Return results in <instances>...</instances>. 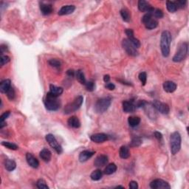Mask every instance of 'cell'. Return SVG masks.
<instances>
[{
  "label": "cell",
  "instance_id": "cell-32",
  "mask_svg": "<svg viewBox=\"0 0 189 189\" xmlns=\"http://www.w3.org/2000/svg\"><path fill=\"white\" fill-rule=\"evenodd\" d=\"M102 176H103V173L101 171L100 169H97L95 170L91 174L90 177L93 181H98L101 179Z\"/></svg>",
  "mask_w": 189,
  "mask_h": 189
},
{
  "label": "cell",
  "instance_id": "cell-46",
  "mask_svg": "<svg viewBox=\"0 0 189 189\" xmlns=\"http://www.w3.org/2000/svg\"><path fill=\"white\" fill-rule=\"evenodd\" d=\"M105 87L106 89H108L109 90H114V89H115V86L114 84L112 83H106Z\"/></svg>",
  "mask_w": 189,
  "mask_h": 189
},
{
  "label": "cell",
  "instance_id": "cell-3",
  "mask_svg": "<svg viewBox=\"0 0 189 189\" xmlns=\"http://www.w3.org/2000/svg\"><path fill=\"white\" fill-rule=\"evenodd\" d=\"M181 135L177 132H174L171 135L170 146L171 152L173 155H175L179 152L181 148Z\"/></svg>",
  "mask_w": 189,
  "mask_h": 189
},
{
  "label": "cell",
  "instance_id": "cell-34",
  "mask_svg": "<svg viewBox=\"0 0 189 189\" xmlns=\"http://www.w3.org/2000/svg\"><path fill=\"white\" fill-rule=\"evenodd\" d=\"M2 145L3 146H5V147L11 150H17L18 148H19L17 145H16L15 144H13V143L6 142V141H3V142H2Z\"/></svg>",
  "mask_w": 189,
  "mask_h": 189
},
{
  "label": "cell",
  "instance_id": "cell-25",
  "mask_svg": "<svg viewBox=\"0 0 189 189\" xmlns=\"http://www.w3.org/2000/svg\"><path fill=\"white\" fill-rule=\"evenodd\" d=\"M119 155L122 159H128L130 157L129 148L127 146H121L119 150Z\"/></svg>",
  "mask_w": 189,
  "mask_h": 189
},
{
  "label": "cell",
  "instance_id": "cell-40",
  "mask_svg": "<svg viewBox=\"0 0 189 189\" xmlns=\"http://www.w3.org/2000/svg\"><path fill=\"white\" fill-rule=\"evenodd\" d=\"M139 79L142 83L143 86L146 85V80H147V75L145 72H142L139 74Z\"/></svg>",
  "mask_w": 189,
  "mask_h": 189
},
{
  "label": "cell",
  "instance_id": "cell-5",
  "mask_svg": "<svg viewBox=\"0 0 189 189\" xmlns=\"http://www.w3.org/2000/svg\"><path fill=\"white\" fill-rule=\"evenodd\" d=\"M111 103L112 99L109 98V97L99 99L95 105V112L99 114L105 112L106 110L109 108L110 105H111Z\"/></svg>",
  "mask_w": 189,
  "mask_h": 189
},
{
  "label": "cell",
  "instance_id": "cell-47",
  "mask_svg": "<svg viewBox=\"0 0 189 189\" xmlns=\"http://www.w3.org/2000/svg\"><path fill=\"white\" fill-rule=\"evenodd\" d=\"M154 135H155V137L158 140H161L163 139V135L160 132H155Z\"/></svg>",
  "mask_w": 189,
  "mask_h": 189
},
{
  "label": "cell",
  "instance_id": "cell-10",
  "mask_svg": "<svg viewBox=\"0 0 189 189\" xmlns=\"http://www.w3.org/2000/svg\"><path fill=\"white\" fill-rule=\"evenodd\" d=\"M150 187L153 189H160V188H170L171 186L168 183L163 179H155L150 183Z\"/></svg>",
  "mask_w": 189,
  "mask_h": 189
},
{
  "label": "cell",
  "instance_id": "cell-26",
  "mask_svg": "<svg viewBox=\"0 0 189 189\" xmlns=\"http://www.w3.org/2000/svg\"><path fill=\"white\" fill-rule=\"evenodd\" d=\"M4 165L5 169L8 171H13L16 168V163L13 159H5Z\"/></svg>",
  "mask_w": 189,
  "mask_h": 189
},
{
  "label": "cell",
  "instance_id": "cell-39",
  "mask_svg": "<svg viewBox=\"0 0 189 189\" xmlns=\"http://www.w3.org/2000/svg\"><path fill=\"white\" fill-rule=\"evenodd\" d=\"M10 61V57L8 56H4V55H1V58H0V65L2 67L6 64H8Z\"/></svg>",
  "mask_w": 189,
  "mask_h": 189
},
{
  "label": "cell",
  "instance_id": "cell-8",
  "mask_svg": "<svg viewBox=\"0 0 189 189\" xmlns=\"http://www.w3.org/2000/svg\"><path fill=\"white\" fill-rule=\"evenodd\" d=\"M122 45L126 53L132 56H138V52L137 49L134 47L132 44L130 42L128 38H124L122 41Z\"/></svg>",
  "mask_w": 189,
  "mask_h": 189
},
{
  "label": "cell",
  "instance_id": "cell-28",
  "mask_svg": "<svg viewBox=\"0 0 189 189\" xmlns=\"http://www.w3.org/2000/svg\"><path fill=\"white\" fill-rule=\"evenodd\" d=\"M76 77L77 80L80 82L81 84L85 85V84L87 83V80H86L85 76H84V73L81 69H78L76 72Z\"/></svg>",
  "mask_w": 189,
  "mask_h": 189
},
{
  "label": "cell",
  "instance_id": "cell-13",
  "mask_svg": "<svg viewBox=\"0 0 189 189\" xmlns=\"http://www.w3.org/2000/svg\"><path fill=\"white\" fill-rule=\"evenodd\" d=\"M26 160L29 166L33 168H37L39 166V162L38 159L30 153L26 154Z\"/></svg>",
  "mask_w": 189,
  "mask_h": 189
},
{
  "label": "cell",
  "instance_id": "cell-9",
  "mask_svg": "<svg viewBox=\"0 0 189 189\" xmlns=\"http://www.w3.org/2000/svg\"><path fill=\"white\" fill-rule=\"evenodd\" d=\"M152 106L157 111H158L161 114H163V115H167L170 112L169 106L168 104L159 101V100H155L152 103Z\"/></svg>",
  "mask_w": 189,
  "mask_h": 189
},
{
  "label": "cell",
  "instance_id": "cell-48",
  "mask_svg": "<svg viewBox=\"0 0 189 189\" xmlns=\"http://www.w3.org/2000/svg\"><path fill=\"white\" fill-rule=\"evenodd\" d=\"M8 50V47H7L6 45H2L1 47H0V52H1V55H3V53Z\"/></svg>",
  "mask_w": 189,
  "mask_h": 189
},
{
  "label": "cell",
  "instance_id": "cell-2",
  "mask_svg": "<svg viewBox=\"0 0 189 189\" xmlns=\"http://www.w3.org/2000/svg\"><path fill=\"white\" fill-rule=\"evenodd\" d=\"M45 105L46 109L49 111H57L60 108L61 103L58 97L54 96L49 92L45 99Z\"/></svg>",
  "mask_w": 189,
  "mask_h": 189
},
{
  "label": "cell",
  "instance_id": "cell-20",
  "mask_svg": "<svg viewBox=\"0 0 189 189\" xmlns=\"http://www.w3.org/2000/svg\"><path fill=\"white\" fill-rule=\"evenodd\" d=\"M95 155L94 152L88 151V150H85V151L81 152L79 155V161L81 163H84L86 161H87L89 158H91L93 155Z\"/></svg>",
  "mask_w": 189,
  "mask_h": 189
},
{
  "label": "cell",
  "instance_id": "cell-44",
  "mask_svg": "<svg viewBox=\"0 0 189 189\" xmlns=\"http://www.w3.org/2000/svg\"><path fill=\"white\" fill-rule=\"evenodd\" d=\"M10 111H7L3 113L2 115H1V117H0V122H4V121L8 118L9 115H10Z\"/></svg>",
  "mask_w": 189,
  "mask_h": 189
},
{
  "label": "cell",
  "instance_id": "cell-15",
  "mask_svg": "<svg viewBox=\"0 0 189 189\" xmlns=\"http://www.w3.org/2000/svg\"><path fill=\"white\" fill-rule=\"evenodd\" d=\"M136 109V105L134 104L133 101L131 100H126V101L123 102V110L126 113L133 112Z\"/></svg>",
  "mask_w": 189,
  "mask_h": 189
},
{
  "label": "cell",
  "instance_id": "cell-17",
  "mask_svg": "<svg viewBox=\"0 0 189 189\" xmlns=\"http://www.w3.org/2000/svg\"><path fill=\"white\" fill-rule=\"evenodd\" d=\"M108 163V157L106 155H99L94 161V165L96 167H103Z\"/></svg>",
  "mask_w": 189,
  "mask_h": 189
},
{
  "label": "cell",
  "instance_id": "cell-16",
  "mask_svg": "<svg viewBox=\"0 0 189 189\" xmlns=\"http://www.w3.org/2000/svg\"><path fill=\"white\" fill-rule=\"evenodd\" d=\"M76 10V7L74 5H65L60 9L58 11V15L64 16V15H69V14H73Z\"/></svg>",
  "mask_w": 189,
  "mask_h": 189
},
{
  "label": "cell",
  "instance_id": "cell-31",
  "mask_svg": "<svg viewBox=\"0 0 189 189\" xmlns=\"http://www.w3.org/2000/svg\"><path fill=\"white\" fill-rule=\"evenodd\" d=\"M120 15L123 20H124V22H129L130 19H131L130 13L126 8H123L122 10H120Z\"/></svg>",
  "mask_w": 189,
  "mask_h": 189
},
{
  "label": "cell",
  "instance_id": "cell-19",
  "mask_svg": "<svg viewBox=\"0 0 189 189\" xmlns=\"http://www.w3.org/2000/svg\"><path fill=\"white\" fill-rule=\"evenodd\" d=\"M40 10H41V14L45 16L49 15L53 12V8L51 4L48 3L42 2L40 4Z\"/></svg>",
  "mask_w": 189,
  "mask_h": 189
},
{
  "label": "cell",
  "instance_id": "cell-14",
  "mask_svg": "<svg viewBox=\"0 0 189 189\" xmlns=\"http://www.w3.org/2000/svg\"><path fill=\"white\" fill-rule=\"evenodd\" d=\"M90 139L93 142L97 143V144H100V143H104L106 140H108V136L106 134L104 133H98L93 135L90 137Z\"/></svg>",
  "mask_w": 189,
  "mask_h": 189
},
{
  "label": "cell",
  "instance_id": "cell-1",
  "mask_svg": "<svg viewBox=\"0 0 189 189\" xmlns=\"http://www.w3.org/2000/svg\"><path fill=\"white\" fill-rule=\"evenodd\" d=\"M171 35L168 30H164L161 34L160 49L163 56L168 57L170 54V45L171 43Z\"/></svg>",
  "mask_w": 189,
  "mask_h": 189
},
{
  "label": "cell",
  "instance_id": "cell-41",
  "mask_svg": "<svg viewBox=\"0 0 189 189\" xmlns=\"http://www.w3.org/2000/svg\"><path fill=\"white\" fill-rule=\"evenodd\" d=\"M154 17L157 18V19H161L163 17V12L160 9H155L153 12Z\"/></svg>",
  "mask_w": 189,
  "mask_h": 189
},
{
  "label": "cell",
  "instance_id": "cell-7",
  "mask_svg": "<svg viewBox=\"0 0 189 189\" xmlns=\"http://www.w3.org/2000/svg\"><path fill=\"white\" fill-rule=\"evenodd\" d=\"M45 139L49 146H50L58 155L62 153L63 149H62L61 145L58 143V141L56 140V137L53 136V135H52V134H48V135H47L45 136Z\"/></svg>",
  "mask_w": 189,
  "mask_h": 189
},
{
  "label": "cell",
  "instance_id": "cell-29",
  "mask_svg": "<svg viewBox=\"0 0 189 189\" xmlns=\"http://www.w3.org/2000/svg\"><path fill=\"white\" fill-rule=\"evenodd\" d=\"M117 171V166L115 163H110L106 167L105 169H104V174L106 175H110V174H112L115 173Z\"/></svg>",
  "mask_w": 189,
  "mask_h": 189
},
{
  "label": "cell",
  "instance_id": "cell-22",
  "mask_svg": "<svg viewBox=\"0 0 189 189\" xmlns=\"http://www.w3.org/2000/svg\"><path fill=\"white\" fill-rule=\"evenodd\" d=\"M67 123H68V125L70 127L75 128V129H78L81 126V122L79 119L76 116H72L69 117L68 120H67Z\"/></svg>",
  "mask_w": 189,
  "mask_h": 189
},
{
  "label": "cell",
  "instance_id": "cell-23",
  "mask_svg": "<svg viewBox=\"0 0 189 189\" xmlns=\"http://www.w3.org/2000/svg\"><path fill=\"white\" fill-rule=\"evenodd\" d=\"M40 157L46 163L49 162V160L51 159V152L47 148H43L40 152Z\"/></svg>",
  "mask_w": 189,
  "mask_h": 189
},
{
  "label": "cell",
  "instance_id": "cell-37",
  "mask_svg": "<svg viewBox=\"0 0 189 189\" xmlns=\"http://www.w3.org/2000/svg\"><path fill=\"white\" fill-rule=\"evenodd\" d=\"M141 144H142V140H141L140 137H134L131 141L130 146H132V147H137V146H140Z\"/></svg>",
  "mask_w": 189,
  "mask_h": 189
},
{
  "label": "cell",
  "instance_id": "cell-36",
  "mask_svg": "<svg viewBox=\"0 0 189 189\" xmlns=\"http://www.w3.org/2000/svg\"><path fill=\"white\" fill-rule=\"evenodd\" d=\"M85 87L87 91H89V92L94 91L95 89V82L93 81H87V83L85 84Z\"/></svg>",
  "mask_w": 189,
  "mask_h": 189
},
{
  "label": "cell",
  "instance_id": "cell-45",
  "mask_svg": "<svg viewBox=\"0 0 189 189\" xmlns=\"http://www.w3.org/2000/svg\"><path fill=\"white\" fill-rule=\"evenodd\" d=\"M129 188L131 189H137L138 188V185H137V183L135 181H131L129 183Z\"/></svg>",
  "mask_w": 189,
  "mask_h": 189
},
{
  "label": "cell",
  "instance_id": "cell-49",
  "mask_svg": "<svg viewBox=\"0 0 189 189\" xmlns=\"http://www.w3.org/2000/svg\"><path fill=\"white\" fill-rule=\"evenodd\" d=\"M67 75L69 77H74L76 76V72L73 69H69L67 71Z\"/></svg>",
  "mask_w": 189,
  "mask_h": 189
},
{
  "label": "cell",
  "instance_id": "cell-27",
  "mask_svg": "<svg viewBox=\"0 0 189 189\" xmlns=\"http://www.w3.org/2000/svg\"><path fill=\"white\" fill-rule=\"evenodd\" d=\"M128 123L132 127H136L140 123V118L137 116H130L128 118Z\"/></svg>",
  "mask_w": 189,
  "mask_h": 189
},
{
  "label": "cell",
  "instance_id": "cell-18",
  "mask_svg": "<svg viewBox=\"0 0 189 189\" xmlns=\"http://www.w3.org/2000/svg\"><path fill=\"white\" fill-rule=\"evenodd\" d=\"M177 84L173 81H167L163 84V89L168 93H174L177 89Z\"/></svg>",
  "mask_w": 189,
  "mask_h": 189
},
{
  "label": "cell",
  "instance_id": "cell-4",
  "mask_svg": "<svg viewBox=\"0 0 189 189\" xmlns=\"http://www.w3.org/2000/svg\"><path fill=\"white\" fill-rule=\"evenodd\" d=\"M83 100L84 98L81 95H78V97H76L73 102L69 103V104H68L65 106V114L68 115V114L75 112L77 110L79 109L80 107L82 105V104H83Z\"/></svg>",
  "mask_w": 189,
  "mask_h": 189
},
{
  "label": "cell",
  "instance_id": "cell-33",
  "mask_svg": "<svg viewBox=\"0 0 189 189\" xmlns=\"http://www.w3.org/2000/svg\"><path fill=\"white\" fill-rule=\"evenodd\" d=\"M166 8L170 13H174L177 10V7L176 5L175 2L167 1L166 2Z\"/></svg>",
  "mask_w": 189,
  "mask_h": 189
},
{
  "label": "cell",
  "instance_id": "cell-12",
  "mask_svg": "<svg viewBox=\"0 0 189 189\" xmlns=\"http://www.w3.org/2000/svg\"><path fill=\"white\" fill-rule=\"evenodd\" d=\"M125 33H126V36H128V39H129L130 42L132 44L134 47H135L136 49H138L139 47H140V42L137 38H135L133 30H132V29H126Z\"/></svg>",
  "mask_w": 189,
  "mask_h": 189
},
{
  "label": "cell",
  "instance_id": "cell-35",
  "mask_svg": "<svg viewBox=\"0 0 189 189\" xmlns=\"http://www.w3.org/2000/svg\"><path fill=\"white\" fill-rule=\"evenodd\" d=\"M36 186H37V188L39 189H48L49 188L48 185H47L46 182L42 179H38V180L37 181V183H36Z\"/></svg>",
  "mask_w": 189,
  "mask_h": 189
},
{
  "label": "cell",
  "instance_id": "cell-42",
  "mask_svg": "<svg viewBox=\"0 0 189 189\" xmlns=\"http://www.w3.org/2000/svg\"><path fill=\"white\" fill-rule=\"evenodd\" d=\"M6 95L10 100H14V99L15 98V91H14V88H13L12 87H10V89L7 92Z\"/></svg>",
  "mask_w": 189,
  "mask_h": 189
},
{
  "label": "cell",
  "instance_id": "cell-30",
  "mask_svg": "<svg viewBox=\"0 0 189 189\" xmlns=\"http://www.w3.org/2000/svg\"><path fill=\"white\" fill-rule=\"evenodd\" d=\"M157 25H158V22L155 19H154V18H152L148 22L145 24V26H146L148 30H153V29H155L157 27Z\"/></svg>",
  "mask_w": 189,
  "mask_h": 189
},
{
  "label": "cell",
  "instance_id": "cell-38",
  "mask_svg": "<svg viewBox=\"0 0 189 189\" xmlns=\"http://www.w3.org/2000/svg\"><path fill=\"white\" fill-rule=\"evenodd\" d=\"M48 64L51 66V67H56V68H59V67H61V65L60 61H58L57 59H53V58L48 61Z\"/></svg>",
  "mask_w": 189,
  "mask_h": 189
},
{
  "label": "cell",
  "instance_id": "cell-51",
  "mask_svg": "<svg viewBox=\"0 0 189 189\" xmlns=\"http://www.w3.org/2000/svg\"><path fill=\"white\" fill-rule=\"evenodd\" d=\"M124 188V187H123V186H120V185H118V186L115 187V188Z\"/></svg>",
  "mask_w": 189,
  "mask_h": 189
},
{
  "label": "cell",
  "instance_id": "cell-11",
  "mask_svg": "<svg viewBox=\"0 0 189 189\" xmlns=\"http://www.w3.org/2000/svg\"><path fill=\"white\" fill-rule=\"evenodd\" d=\"M138 9L141 12L151 13L152 14H153L154 10H155V8L149 3L146 1H144V0H140L138 2Z\"/></svg>",
  "mask_w": 189,
  "mask_h": 189
},
{
  "label": "cell",
  "instance_id": "cell-50",
  "mask_svg": "<svg viewBox=\"0 0 189 189\" xmlns=\"http://www.w3.org/2000/svg\"><path fill=\"white\" fill-rule=\"evenodd\" d=\"M110 81V76L109 75H105L104 77V81L105 82V83H109Z\"/></svg>",
  "mask_w": 189,
  "mask_h": 189
},
{
  "label": "cell",
  "instance_id": "cell-6",
  "mask_svg": "<svg viewBox=\"0 0 189 189\" xmlns=\"http://www.w3.org/2000/svg\"><path fill=\"white\" fill-rule=\"evenodd\" d=\"M188 45L187 42H183L179 47L177 52L173 57V61L174 62H180L186 58L188 54Z\"/></svg>",
  "mask_w": 189,
  "mask_h": 189
},
{
  "label": "cell",
  "instance_id": "cell-43",
  "mask_svg": "<svg viewBox=\"0 0 189 189\" xmlns=\"http://www.w3.org/2000/svg\"><path fill=\"white\" fill-rule=\"evenodd\" d=\"M187 2L185 0H180V1H176V5H177V9L178 8H183L186 5Z\"/></svg>",
  "mask_w": 189,
  "mask_h": 189
},
{
  "label": "cell",
  "instance_id": "cell-21",
  "mask_svg": "<svg viewBox=\"0 0 189 189\" xmlns=\"http://www.w3.org/2000/svg\"><path fill=\"white\" fill-rule=\"evenodd\" d=\"M11 87V81L10 79L3 80L0 84V92L2 93H7Z\"/></svg>",
  "mask_w": 189,
  "mask_h": 189
},
{
  "label": "cell",
  "instance_id": "cell-24",
  "mask_svg": "<svg viewBox=\"0 0 189 189\" xmlns=\"http://www.w3.org/2000/svg\"><path fill=\"white\" fill-rule=\"evenodd\" d=\"M49 93L56 97H59L63 93V89L61 87H56V86L50 84L49 85Z\"/></svg>",
  "mask_w": 189,
  "mask_h": 189
}]
</instances>
